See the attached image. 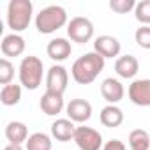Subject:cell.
<instances>
[{"instance_id": "cell-11", "label": "cell", "mask_w": 150, "mask_h": 150, "mask_svg": "<svg viewBox=\"0 0 150 150\" xmlns=\"http://www.w3.org/2000/svg\"><path fill=\"white\" fill-rule=\"evenodd\" d=\"M46 53H48V57H50L51 60H55V62H64V60H67V58L71 57L72 46H71V42H69L65 37H55V39H51V41L48 42Z\"/></svg>"}, {"instance_id": "cell-19", "label": "cell", "mask_w": 150, "mask_h": 150, "mask_svg": "<svg viewBox=\"0 0 150 150\" xmlns=\"http://www.w3.org/2000/svg\"><path fill=\"white\" fill-rule=\"evenodd\" d=\"M21 101V85L9 83L0 90V103L4 106H16Z\"/></svg>"}, {"instance_id": "cell-1", "label": "cell", "mask_w": 150, "mask_h": 150, "mask_svg": "<svg viewBox=\"0 0 150 150\" xmlns=\"http://www.w3.org/2000/svg\"><path fill=\"white\" fill-rule=\"evenodd\" d=\"M104 64H106L104 57H101L96 51H88V53L81 55L78 60H74V64L71 67V76L80 85H90L103 72Z\"/></svg>"}, {"instance_id": "cell-26", "label": "cell", "mask_w": 150, "mask_h": 150, "mask_svg": "<svg viewBox=\"0 0 150 150\" xmlns=\"http://www.w3.org/2000/svg\"><path fill=\"white\" fill-rule=\"evenodd\" d=\"M103 150H127V148H125L124 141H120V139H110L108 143H104Z\"/></svg>"}, {"instance_id": "cell-4", "label": "cell", "mask_w": 150, "mask_h": 150, "mask_svg": "<svg viewBox=\"0 0 150 150\" xmlns=\"http://www.w3.org/2000/svg\"><path fill=\"white\" fill-rule=\"evenodd\" d=\"M18 74H20V83H21L23 88L37 90L42 83V74H44L42 60L39 57H34V55L23 57Z\"/></svg>"}, {"instance_id": "cell-6", "label": "cell", "mask_w": 150, "mask_h": 150, "mask_svg": "<svg viewBox=\"0 0 150 150\" xmlns=\"http://www.w3.org/2000/svg\"><path fill=\"white\" fill-rule=\"evenodd\" d=\"M74 143L78 145L80 150H103V136L97 129L80 125L76 129V136H74Z\"/></svg>"}, {"instance_id": "cell-5", "label": "cell", "mask_w": 150, "mask_h": 150, "mask_svg": "<svg viewBox=\"0 0 150 150\" xmlns=\"http://www.w3.org/2000/svg\"><path fill=\"white\" fill-rule=\"evenodd\" d=\"M67 35L72 42L85 44L94 37V23L85 16H74L67 23Z\"/></svg>"}, {"instance_id": "cell-25", "label": "cell", "mask_w": 150, "mask_h": 150, "mask_svg": "<svg viewBox=\"0 0 150 150\" xmlns=\"http://www.w3.org/2000/svg\"><path fill=\"white\" fill-rule=\"evenodd\" d=\"M138 2H134V0H111L110 2V9L118 13V14H127L129 11H132L136 7Z\"/></svg>"}, {"instance_id": "cell-20", "label": "cell", "mask_w": 150, "mask_h": 150, "mask_svg": "<svg viewBox=\"0 0 150 150\" xmlns=\"http://www.w3.org/2000/svg\"><path fill=\"white\" fill-rule=\"evenodd\" d=\"M127 143L131 150H150V134L145 129H134L129 132Z\"/></svg>"}, {"instance_id": "cell-16", "label": "cell", "mask_w": 150, "mask_h": 150, "mask_svg": "<svg viewBox=\"0 0 150 150\" xmlns=\"http://www.w3.org/2000/svg\"><path fill=\"white\" fill-rule=\"evenodd\" d=\"M25 39L20 35V34H9L2 39V42H0V50H2L4 57H20L23 55L25 51Z\"/></svg>"}, {"instance_id": "cell-8", "label": "cell", "mask_w": 150, "mask_h": 150, "mask_svg": "<svg viewBox=\"0 0 150 150\" xmlns=\"http://www.w3.org/2000/svg\"><path fill=\"white\" fill-rule=\"evenodd\" d=\"M127 96L131 99L132 104L141 106V108H148L150 106V80H134L129 88H127Z\"/></svg>"}, {"instance_id": "cell-27", "label": "cell", "mask_w": 150, "mask_h": 150, "mask_svg": "<svg viewBox=\"0 0 150 150\" xmlns=\"http://www.w3.org/2000/svg\"><path fill=\"white\" fill-rule=\"evenodd\" d=\"M4 150H25V148H23L21 145H7Z\"/></svg>"}, {"instance_id": "cell-24", "label": "cell", "mask_w": 150, "mask_h": 150, "mask_svg": "<svg viewBox=\"0 0 150 150\" xmlns=\"http://www.w3.org/2000/svg\"><path fill=\"white\" fill-rule=\"evenodd\" d=\"M134 41L139 48L143 50H150V27L141 25L139 28H136L134 32Z\"/></svg>"}, {"instance_id": "cell-18", "label": "cell", "mask_w": 150, "mask_h": 150, "mask_svg": "<svg viewBox=\"0 0 150 150\" xmlns=\"http://www.w3.org/2000/svg\"><path fill=\"white\" fill-rule=\"evenodd\" d=\"M99 120L104 127H118L124 124V111L117 106V104H108L101 110V115H99Z\"/></svg>"}, {"instance_id": "cell-12", "label": "cell", "mask_w": 150, "mask_h": 150, "mask_svg": "<svg viewBox=\"0 0 150 150\" xmlns=\"http://www.w3.org/2000/svg\"><path fill=\"white\" fill-rule=\"evenodd\" d=\"M101 96L104 97V101H108V104H117L124 99L125 88L117 78H106L101 83Z\"/></svg>"}, {"instance_id": "cell-2", "label": "cell", "mask_w": 150, "mask_h": 150, "mask_svg": "<svg viewBox=\"0 0 150 150\" xmlns=\"http://www.w3.org/2000/svg\"><path fill=\"white\" fill-rule=\"evenodd\" d=\"M67 23H69L67 11L62 6H48L41 9L39 14L35 16V28L39 34H44V35L57 32L58 28L65 27Z\"/></svg>"}, {"instance_id": "cell-10", "label": "cell", "mask_w": 150, "mask_h": 150, "mask_svg": "<svg viewBox=\"0 0 150 150\" xmlns=\"http://www.w3.org/2000/svg\"><path fill=\"white\" fill-rule=\"evenodd\" d=\"M120 50H122V44L113 35H106L104 34V35L96 37V41H94V51L99 53L104 58H115V57H118Z\"/></svg>"}, {"instance_id": "cell-3", "label": "cell", "mask_w": 150, "mask_h": 150, "mask_svg": "<svg viewBox=\"0 0 150 150\" xmlns=\"http://www.w3.org/2000/svg\"><path fill=\"white\" fill-rule=\"evenodd\" d=\"M34 14V4L30 0H11L7 6V25L13 34L28 28Z\"/></svg>"}, {"instance_id": "cell-9", "label": "cell", "mask_w": 150, "mask_h": 150, "mask_svg": "<svg viewBox=\"0 0 150 150\" xmlns=\"http://www.w3.org/2000/svg\"><path fill=\"white\" fill-rule=\"evenodd\" d=\"M65 113L74 124H85L92 117V104L87 99H71V103L65 106Z\"/></svg>"}, {"instance_id": "cell-13", "label": "cell", "mask_w": 150, "mask_h": 150, "mask_svg": "<svg viewBox=\"0 0 150 150\" xmlns=\"http://www.w3.org/2000/svg\"><path fill=\"white\" fill-rule=\"evenodd\" d=\"M139 71V62L134 55H122L115 60V72L124 80L134 78Z\"/></svg>"}, {"instance_id": "cell-14", "label": "cell", "mask_w": 150, "mask_h": 150, "mask_svg": "<svg viewBox=\"0 0 150 150\" xmlns=\"http://www.w3.org/2000/svg\"><path fill=\"white\" fill-rule=\"evenodd\" d=\"M76 125H74L72 120L69 118H57L51 124V136L57 141H74V136H76Z\"/></svg>"}, {"instance_id": "cell-22", "label": "cell", "mask_w": 150, "mask_h": 150, "mask_svg": "<svg viewBox=\"0 0 150 150\" xmlns=\"http://www.w3.org/2000/svg\"><path fill=\"white\" fill-rule=\"evenodd\" d=\"M14 78V65L9 58H0V85L6 87L13 81Z\"/></svg>"}, {"instance_id": "cell-23", "label": "cell", "mask_w": 150, "mask_h": 150, "mask_svg": "<svg viewBox=\"0 0 150 150\" xmlns=\"http://www.w3.org/2000/svg\"><path fill=\"white\" fill-rule=\"evenodd\" d=\"M134 18L141 25L150 27V0H141V2L136 4V7H134Z\"/></svg>"}, {"instance_id": "cell-17", "label": "cell", "mask_w": 150, "mask_h": 150, "mask_svg": "<svg viewBox=\"0 0 150 150\" xmlns=\"http://www.w3.org/2000/svg\"><path fill=\"white\" fill-rule=\"evenodd\" d=\"M6 138L9 141V145H21L27 143L28 139V127L23 122L13 120L6 125Z\"/></svg>"}, {"instance_id": "cell-21", "label": "cell", "mask_w": 150, "mask_h": 150, "mask_svg": "<svg viewBox=\"0 0 150 150\" xmlns=\"http://www.w3.org/2000/svg\"><path fill=\"white\" fill-rule=\"evenodd\" d=\"M53 143L46 132H34L25 143V150H51Z\"/></svg>"}, {"instance_id": "cell-15", "label": "cell", "mask_w": 150, "mask_h": 150, "mask_svg": "<svg viewBox=\"0 0 150 150\" xmlns=\"http://www.w3.org/2000/svg\"><path fill=\"white\" fill-rule=\"evenodd\" d=\"M39 106H41L42 113H46L48 117H55V115L62 113V110L65 108V104H64V96H62V94H57V92L46 90L44 96L41 97Z\"/></svg>"}, {"instance_id": "cell-7", "label": "cell", "mask_w": 150, "mask_h": 150, "mask_svg": "<svg viewBox=\"0 0 150 150\" xmlns=\"http://www.w3.org/2000/svg\"><path fill=\"white\" fill-rule=\"evenodd\" d=\"M67 83H69V72L64 65L55 64L48 69V72H46V90L64 96V92L67 90Z\"/></svg>"}]
</instances>
